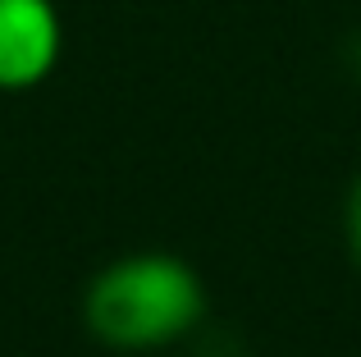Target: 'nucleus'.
<instances>
[{"mask_svg": "<svg viewBox=\"0 0 361 357\" xmlns=\"http://www.w3.org/2000/svg\"><path fill=\"white\" fill-rule=\"evenodd\" d=\"M343 238H348V257L361 270V178L348 188V202H343Z\"/></svg>", "mask_w": 361, "mask_h": 357, "instance_id": "7ed1b4c3", "label": "nucleus"}, {"mask_svg": "<svg viewBox=\"0 0 361 357\" xmlns=\"http://www.w3.org/2000/svg\"><path fill=\"white\" fill-rule=\"evenodd\" d=\"M206 316V284L183 257L133 252L97 270L82 294V321L119 353H151L183 339Z\"/></svg>", "mask_w": 361, "mask_h": 357, "instance_id": "f257e3e1", "label": "nucleus"}, {"mask_svg": "<svg viewBox=\"0 0 361 357\" xmlns=\"http://www.w3.org/2000/svg\"><path fill=\"white\" fill-rule=\"evenodd\" d=\"M60 14L51 0H0V92H27L60 60Z\"/></svg>", "mask_w": 361, "mask_h": 357, "instance_id": "f03ea898", "label": "nucleus"}]
</instances>
